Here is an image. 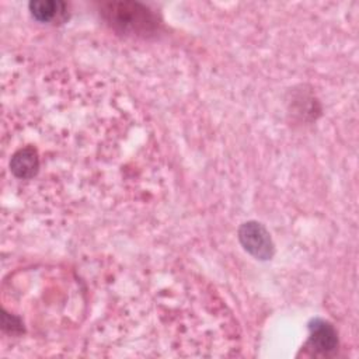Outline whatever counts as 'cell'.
I'll return each instance as SVG.
<instances>
[{
    "mask_svg": "<svg viewBox=\"0 0 359 359\" xmlns=\"http://www.w3.org/2000/svg\"><path fill=\"white\" fill-rule=\"evenodd\" d=\"M238 237L244 248L259 259H268L272 255V241L265 230V227L259 223L250 222L241 226L238 231Z\"/></svg>",
    "mask_w": 359,
    "mask_h": 359,
    "instance_id": "obj_2",
    "label": "cell"
},
{
    "mask_svg": "<svg viewBox=\"0 0 359 359\" xmlns=\"http://www.w3.org/2000/svg\"><path fill=\"white\" fill-rule=\"evenodd\" d=\"M107 11L111 15V21L122 29H147L151 22H154L150 13H147V8L136 3L109 4Z\"/></svg>",
    "mask_w": 359,
    "mask_h": 359,
    "instance_id": "obj_1",
    "label": "cell"
},
{
    "mask_svg": "<svg viewBox=\"0 0 359 359\" xmlns=\"http://www.w3.org/2000/svg\"><path fill=\"white\" fill-rule=\"evenodd\" d=\"M310 330H311V334L309 338V345L316 351L328 352L337 345L335 331L328 323L323 320H316L310 325Z\"/></svg>",
    "mask_w": 359,
    "mask_h": 359,
    "instance_id": "obj_3",
    "label": "cell"
},
{
    "mask_svg": "<svg viewBox=\"0 0 359 359\" xmlns=\"http://www.w3.org/2000/svg\"><path fill=\"white\" fill-rule=\"evenodd\" d=\"M29 10L35 20H38L41 22H48L65 10V3H62V1H31Z\"/></svg>",
    "mask_w": 359,
    "mask_h": 359,
    "instance_id": "obj_4",
    "label": "cell"
}]
</instances>
